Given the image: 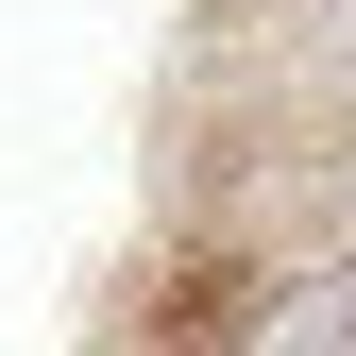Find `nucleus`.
Here are the masks:
<instances>
[{
  "mask_svg": "<svg viewBox=\"0 0 356 356\" xmlns=\"http://www.w3.org/2000/svg\"><path fill=\"white\" fill-rule=\"evenodd\" d=\"M339 272H356V254H339Z\"/></svg>",
  "mask_w": 356,
  "mask_h": 356,
  "instance_id": "f03ea898",
  "label": "nucleus"
},
{
  "mask_svg": "<svg viewBox=\"0 0 356 356\" xmlns=\"http://www.w3.org/2000/svg\"><path fill=\"white\" fill-rule=\"evenodd\" d=\"M238 356H356V272H305L238 323Z\"/></svg>",
  "mask_w": 356,
  "mask_h": 356,
  "instance_id": "f257e3e1",
  "label": "nucleus"
}]
</instances>
